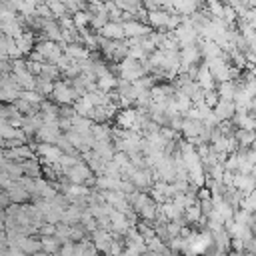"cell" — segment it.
Instances as JSON below:
<instances>
[{
	"instance_id": "6da1fadb",
	"label": "cell",
	"mask_w": 256,
	"mask_h": 256,
	"mask_svg": "<svg viewBox=\"0 0 256 256\" xmlns=\"http://www.w3.org/2000/svg\"><path fill=\"white\" fill-rule=\"evenodd\" d=\"M212 114L218 118V122H226V120H232L234 114H236V106L234 102H228V100H220L218 104L214 106Z\"/></svg>"
},
{
	"instance_id": "7a4b0ae2",
	"label": "cell",
	"mask_w": 256,
	"mask_h": 256,
	"mask_svg": "<svg viewBox=\"0 0 256 256\" xmlns=\"http://www.w3.org/2000/svg\"><path fill=\"white\" fill-rule=\"evenodd\" d=\"M234 138L238 142L240 148H250L252 142L256 140V132L254 130H244V128H236L234 130Z\"/></svg>"
},
{
	"instance_id": "3957f363",
	"label": "cell",
	"mask_w": 256,
	"mask_h": 256,
	"mask_svg": "<svg viewBox=\"0 0 256 256\" xmlns=\"http://www.w3.org/2000/svg\"><path fill=\"white\" fill-rule=\"evenodd\" d=\"M236 90H238V86L234 84V82H220L218 86H216V92H218V98L220 100H228V102H232L234 100V94H236Z\"/></svg>"
},
{
	"instance_id": "277c9868",
	"label": "cell",
	"mask_w": 256,
	"mask_h": 256,
	"mask_svg": "<svg viewBox=\"0 0 256 256\" xmlns=\"http://www.w3.org/2000/svg\"><path fill=\"white\" fill-rule=\"evenodd\" d=\"M250 148H252V150H254V152H256V140H254V142H252V146H250Z\"/></svg>"
},
{
	"instance_id": "5b68a950",
	"label": "cell",
	"mask_w": 256,
	"mask_h": 256,
	"mask_svg": "<svg viewBox=\"0 0 256 256\" xmlns=\"http://www.w3.org/2000/svg\"><path fill=\"white\" fill-rule=\"evenodd\" d=\"M254 116H256V114H254Z\"/></svg>"
}]
</instances>
